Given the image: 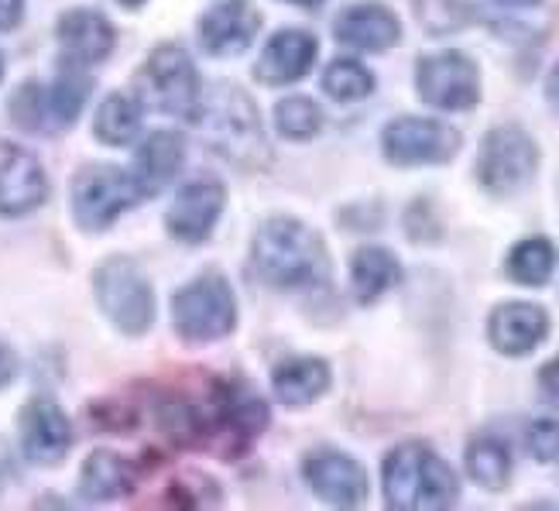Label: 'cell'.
Here are the masks:
<instances>
[{"mask_svg": "<svg viewBox=\"0 0 559 511\" xmlns=\"http://www.w3.org/2000/svg\"><path fill=\"white\" fill-rule=\"evenodd\" d=\"M528 450L536 460H543V464H552V460H559V423L556 419H539L532 423L528 429Z\"/></svg>", "mask_w": 559, "mask_h": 511, "instance_id": "1f68e13d", "label": "cell"}, {"mask_svg": "<svg viewBox=\"0 0 559 511\" xmlns=\"http://www.w3.org/2000/svg\"><path fill=\"white\" fill-rule=\"evenodd\" d=\"M176 330L192 344L224 340L237 326V302L221 272H206L182 285L173 299Z\"/></svg>", "mask_w": 559, "mask_h": 511, "instance_id": "8992f818", "label": "cell"}, {"mask_svg": "<svg viewBox=\"0 0 559 511\" xmlns=\"http://www.w3.org/2000/svg\"><path fill=\"white\" fill-rule=\"evenodd\" d=\"M120 4H124V8H131V11H134V8H141V4H144V0H120Z\"/></svg>", "mask_w": 559, "mask_h": 511, "instance_id": "f35d334b", "label": "cell"}, {"mask_svg": "<svg viewBox=\"0 0 559 511\" xmlns=\"http://www.w3.org/2000/svg\"><path fill=\"white\" fill-rule=\"evenodd\" d=\"M134 488V467L120 453L96 450L86 456L80 474V491L90 501H110L117 495H128Z\"/></svg>", "mask_w": 559, "mask_h": 511, "instance_id": "603a6c76", "label": "cell"}, {"mask_svg": "<svg viewBox=\"0 0 559 511\" xmlns=\"http://www.w3.org/2000/svg\"><path fill=\"white\" fill-rule=\"evenodd\" d=\"M384 501L395 511H440L456 504L460 480L447 460L426 443H402L384 456Z\"/></svg>", "mask_w": 559, "mask_h": 511, "instance_id": "7a4b0ae2", "label": "cell"}, {"mask_svg": "<svg viewBox=\"0 0 559 511\" xmlns=\"http://www.w3.org/2000/svg\"><path fill=\"white\" fill-rule=\"evenodd\" d=\"M141 124H144V110L134 96L110 93V96H104V104L96 107L93 134H96V141L110 144V148H124V144H131L141 134Z\"/></svg>", "mask_w": 559, "mask_h": 511, "instance_id": "cb8c5ba5", "label": "cell"}, {"mask_svg": "<svg viewBox=\"0 0 559 511\" xmlns=\"http://www.w3.org/2000/svg\"><path fill=\"white\" fill-rule=\"evenodd\" d=\"M323 90L333 96V100H364L374 90V76L371 69L357 62V59H333L323 72Z\"/></svg>", "mask_w": 559, "mask_h": 511, "instance_id": "83f0119b", "label": "cell"}, {"mask_svg": "<svg viewBox=\"0 0 559 511\" xmlns=\"http://www.w3.org/2000/svg\"><path fill=\"white\" fill-rule=\"evenodd\" d=\"M419 96L436 110H474L480 100V72L464 52H440L419 59Z\"/></svg>", "mask_w": 559, "mask_h": 511, "instance_id": "30bf717a", "label": "cell"}, {"mask_svg": "<svg viewBox=\"0 0 559 511\" xmlns=\"http://www.w3.org/2000/svg\"><path fill=\"white\" fill-rule=\"evenodd\" d=\"M48 200L41 162L14 141H0V216H24Z\"/></svg>", "mask_w": 559, "mask_h": 511, "instance_id": "4fadbf2b", "label": "cell"}, {"mask_svg": "<svg viewBox=\"0 0 559 511\" xmlns=\"http://www.w3.org/2000/svg\"><path fill=\"white\" fill-rule=\"evenodd\" d=\"M539 173V148L522 128H495L484 134L477 155V179L484 192L504 200L522 192Z\"/></svg>", "mask_w": 559, "mask_h": 511, "instance_id": "52a82bcc", "label": "cell"}, {"mask_svg": "<svg viewBox=\"0 0 559 511\" xmlns=\"http://www.w3.org/2000/svg\"><path fill=\"white\" fill-rule=\"evenodd\" d=\"M197 120H200L203 141L234 165L254 168L264 162V155H269L261 117L245 90L213 86L206 96H200Z\"/></svg>", "mask_w": 559, "mask_h": 511, "instance_id": "3957f363", "label": "cell"}, {"mask_svg": "<svg viewBox=\"0 0 559 511\" xmlns=\"http://www.w3.org/2000/svg\"><path fill=\"white\" fill-rule=\"evenodd\" d=\"M261 17L248 0H224L200 21V41L210 56H237L254 41Z\"/></svg>", "mask_w": 559, "mask_h": 511, "instance_id": "e0dca14e", "label": "cell"}, {"mask_svg": "<svg viewBox=\"0 0 559 511\" xmlns=\"http://www.w3.org/2000/svg\"><path fill=\"white\" fill-rule=\"evenodd\" d=\"M17 378V354L0 340V388H8Z\"/></svg>", "mask_w": 559, "mask_h": 511, "instance_id": "e575fe53", "label": "cell"}, {"mask_svg": "<svg viewBox=\"0 0 559 511\" xmlns=\"http://www.w3.org/2000/svg\"><path fill=\"white\" fill-rule=\"evenodd\" d=\"M488 336L498 354L525 357L549 336V316L536 302H504L491 312Z\"/></svg>", "mask_w": 559, "mask_h": 511, "instance_id": "2e32d148", "label": "cell"}, {"mask_svg": "<svg viewBox=\"0 0 559 511\" xmlns=\"http://www.w3.org/2000/svg\"><path fill=\"white\" fill-rule=\"evenodd\" d=\"M182 152H186V144L176 131H155L144 138V144L138 148V158H134V168H131V176H134L144 200L158 197V192L179 176Z\"/></svg>", "mask_w": 559, "mask_h": 511, "instance_id": "ffe728a7", "label": "cell"}, {"mask_svg": "<svg viewBox=\"0 0 559 511\" xmlns=\"http://www.w3.org/2000/svg\"><path fill=\"white\" fill-rule=\"evenodd\" d=\"M381 152L392 165H443L460 152V131L432 117H399L381 134Z\"/></svg>", "mask_w": 559, "mask_h": 511, "instance_id": "9c48e42d", "label": "cell"}, {"mask_svg": "<svg viewBox=\"0 0 559 511\" xmlns=\"http://www.w3.org/2000/svg\"><path fill=\"white\" fill-rule=\"evenodd\" d=\"M350 282H354V296L364 306H371L388 288H395L402 282V264L384 248H360L350 261Z\"/></svg>", "mask_w": 559, "mask_h": 511, "instance_id": "7402d4cb", "label": "cell"}, {"mask_svg": "<svg viewBox=\"0 0 559 511\" xmlns=\"http://www.w3.org/2000/svg\"><path fill=\"white\" fill-rule=\"evenodd\" d=\"M272 384L285 405H312L330 388V364L320 357H292L275 368Z\"/></svg>", "mask_w": 559, "mask_h": 511, "instance_id": "44dd1931", "label": "cell"}, {"mask_svg": "<svg viewBox=\"0 0 559 511\" xmlns=\"http://www.w3.org/2000/svg\"><path fill=\"white\" fill-rule=\"evenodd\" d=\"M56 38L62 45V59L66 66H96L110 59L114 45H117V32L114 24L93 8H72L59 17L56 24Z\"/></svg>", "mask_w": 559, "mask_h": 511, "instance_id": "9a60e30c", "label": "cell"}, {"mask_svg": "<svg viewBox=\"0 0 559 511\" xmlns=\"http://www.w3.org/2000/svg\"><path fill=\"white\" fill-rule=\"evenodd\" d=\"M17 432L24 456L38 467H56L72 447V423L66 419L59 402L48 395H35L24 402L17 416Z\"/></svg>", "mask_w": 559, "mask_h": 511, "instance_id": "7c38bea8", "label": "cell"}, {"mask_svg": "<svg viewBox=\"0 0 559 511\" xmlns=\"http://www.w3.org/2000/svg\"><path fill=\"white\" fill-rule=\"evenodd\" d=\"M11 117L17 128L32 131V134H56L52 110H48V96H45L41 83H24L11 96Z\"/></svg>", "mask_w": 559, "mask_h": 511, "instance_id": "f546056e", "label": "cell"}, {"mask_svg": "<svg viewBox=\"0 0 559 511\" xmlns=\"http://www.w3.org/2000/svg\"><path fill=\"white\" fill-rule=\"evenodd\" d=\"M141 83H144V93H148V100L162 114L197 117L203 90H200V72L192 66L186 48H179L173 41L158 45L148 56V62H144Z\"/></svg>", "mask_w": 559, "mask_h": 511, "instance_id": "ba28073f", "label": "cell"}, {"mask_svg": "<svg viewBox=\"0 0 559 511\" xmlns=\"http://www.w3.org/2000/svg\"><path fill=\"white\" fill-rule=\"evenodd\" d=\"M275 128L288 141H309L320 134L323 114L309 96H285V100H278V107H275Z\"/></svg>", "mask_w": 559, "mask_h": 511, "instance_id": "f1b7e54d", "label": "cell"}, {"mask_svg": "<svg viewBox=\"0 0 559 511\" xmlns=\"http://www.w3.org/2000/svg\"><path fill=\"white\" fill-rule=\"evenodd\" d=\"M416 17L429 35H450L474 21V4L467 0H416Z\"/></svg>", "mask_w": 559, "mask_h": 511, "instance_id": "4dcf8cb0", "label": "cell"}, {"mask_svg": "<svg viewBox=\"0 0 559 511\" xmlns=\"http://www.w3.org/2000/svg\"><path fill=\"white\" fill-rule=\"evenodd\" d=\"M93 83L90 76H83L80 66H66L62 76L45 86V96H48V110H52V124H56V134L69 124H76V117L83 114V104L90 96Z\"/></svg>", "mask_w": 559, "mask_h": 511, "instance_id": "4316f807", "label": "cell"}, {"mask_svg": "<svg viewBox=\"0 0 559 511\" xmlns=\"http://www.w3.org/2000/svg\"><path fill=\"white\" fill-rule=\"evenodd\" d=\"M96 302H100L104 316L128 336L148 333L155 320V296L148 278L141 275V268L131 258H107L93 275Z\"/></svg>", "mask_w": 559, "mask_h": 511, "instance_id": "277c9868", "label": "cell"}, {"mask_svg": "<svg viewBox=\"0 0 559 511\" xmlns=\"http://www.w3.org/2000/svg\"><path fill=\"white\" fill-rule=\"evenodd\" d=\"M0 76H4V59H0Z\"/></svg>", "mask_w": 559, "mask_h": 511, "instance_id": "ab89813d", "label": "cell"}, {"mask_svg": "<svg viewBox=\"0 0 559 511\" xmlns=\"http://www.w3.org/2000/svg\"><path fill=\"white\" fill-rule=\"evenodd\" d=\"M285 4H296V8L316 11V8H323V0H285Z\"/></svg>", "mask_w": 559, "mask_h": 511, "instance_id": "8d00e7d4", "label": "cell"}, {"mask_svg": "<svg viewBox=\"0 0 559 511\" xmlns=\"http://www.w3.org/2000/svg\"><path fill=\"white\" fill-rule=\"evenodd\" d=\"M254 275L275 288H302L330 278V254L316 230L292 216H275L254 234Z\"/></svg>", "mask_w": 559, "mask_h": 511, "instance_id": "6da1fadb", "label": "cell"}, {"mask_svg": "<svg viewBox=\"0 0 559 511\" xmlns=\"http://www.w3.org/2000/svg\"><path fill=\"white\" fill-rule=\"evenodd\" d=\"M539 384H543V395L559 405V354L539 371Z\"/></svg>", "mask_w": 559, "mask_h": 511, "instance_id": "d6a6232c", "label": "cell"}, {"mask_svg": "<svg viewBox=\"0 0 559 511\" xmlns=\"http://www.w3.org/2000/svg\"><path fill=\"white\" fill-rule=\"evenodd\" d=\"M24 17V0H0V32H14Z\"/></svg>", "mask_w": 559, "mask_h": 511, "instance_id": "836d02e7", "label": "cell"}, {"mask_svg": "<svg viewBox=\"0 0 559 511\" xmlns=\"http://www.w3.org/2000/svg\"><path fill=\"white\" fill-rule=\"evenodd\" d=\"M508 278L528 285V288H539L552 278V268H556V248L549 245L546 237H525L519 245L508 251Z\"/></svg>", "mask_w": 559, "mask_h": 511, "instance_id": "d4e9b609", "label": "cell"}, {"mask_svg": "<svg viewBox=\"0 0 559 511\" xmlns=\"http://www.w3.org/2000/svg\"><path fill=\"white\" fill-rule=\"evenodd\" d=\"M467 474L488 491H504L512 480V453L495 436H477L467 447Z\"/></svg>", "mask_w": 559, "mask_h": 511, "instance_id": "484cf974", "label": "cell"}, {"mask_svg": "<svg viewBox=\"0 0 559 511\" xmlns=\"http://www.w3.org/2000/svg\"><path fill=\"white\" fill-rule=\"evenodd\" d=\"M302 474L309 488L336 508H354L368 498V474L354 456L340 450H316L306 456Z\"/></svg>", "mask_w": 559, "mask_h": 511, "instance_id": "5bb4252c", "label": "cell"}, {"mask_svg": "<svg viewBox=\"0 0 559 511\" xmlns=\"http://www.w3.org/2000/svg\"><path fill=\"white\" fill-rule=\"evenodd\" d=\"M316 62V38L302 28L275 32L258 59V80L269 86L299 83Z\"/></svg>", "mask_w": 559, "mask_h": 511, "instance_id": "d6986e66", "label": "cell"}, {"mask_svg": "<svg viewBox=\"0 0 559 511\" xmlns=\"http://www.w3.org/2000/svg\"><path fill=\"white\" fill-rule=\"evenodd\" d=\"M141 189L131 173L117 165H83L69 189V206L76 224L90 234L107 230L120 213L141 203Z\"/></svg>", "mask_w": 559, "mask_h": 511, "instance_id": "5b68a950", "label": "cell"}, {"mask_svg": "<svg viewBox=\"0 0 559 511\" xmlns=\"http://www.w3.org/2000/svg\"><path fill=\"white\" fill-rule=\"evenodd\" d=\"M333 35L340 45L360 48V52H388L402 38V24L384 4H354L336 17Z\"/></svg>", "mask_w": 559, "mask_h": 511, "instance_id": "ac0fdd59", "label": "cell"}, {"mask_svg": "<svg viewBox=\"0 0 559 511\" xmlns=\"http://www.w3.org/2000/svg\"><path fill=\"white\" fill-rule=\"evenodd\" d=\"M227 206V189L216 176H197L189 179L179 192L173 206H168V234L182 245H200L221 224V213Z\"/></svg>", "mask_w": 559, "mask_h": 511, "instance_id": "8fae6325", "label": "cell"}, {"mask_svg": "<svg viewBox=\"0 0 559 511\" xmlns=\"http://www.w3.org/2000/svg\"><path fill=\"white\" fill-rule=\"evenodd\" d=\"M501 4H508V8H532V4H539V0H501Z\"/></svg>", "mask_w": 559, "mask_h": 511, "instance_id": "74e56055", "label": "cell"}, {"mask_svg": "<svg viewBox=\"0 0 559 511\" xmlns=\"http://www.w3.org/2000/svg\"><path fill=\"white\" fill-rule=\"evenodd\" d=\"M546 96H549L552 110L559 114V66L552 69V76H549V83H546Z\"/></svg>", "mask_w": 559, "mask_h": 511, "instance_id": "d590c367", "label": "cell"}]
</instances>
